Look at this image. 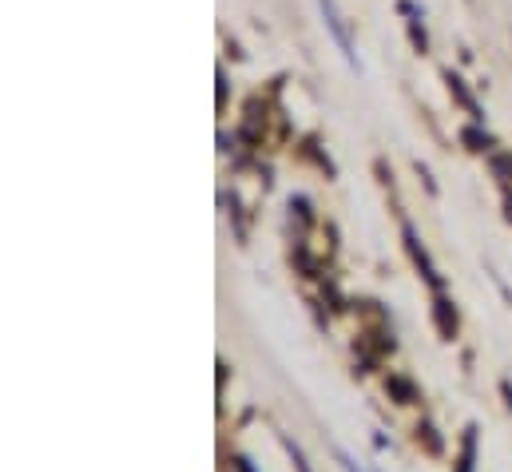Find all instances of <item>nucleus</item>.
Returning a JSON list of instances; mask_svg holds the SVG:
<instances>
[{"label": "nucleus", "instance_id": "7ed1b4c3", "mask_svg": "<svg viewBox=\"0 0 512 472\" xmlns=\"http://www.w3.org/2000/svg\"><path fill=\"white\" fill-rule=\"evenodd\" d=\"M282 445H286V453H290V461H294V469L298 472H314L310 465H306V457H302V449L290 441V437H282Z\"/></svg>", "mask_w": 512, "mask_h": 472}, {"label": "nucleus", "instance_id": "f257e3e1", "mask_svg": "<svg viewBox=\"0 0 512 472\" xmlns=\"http://www.w3.org/2000/svg\"><path fill=\"white\" fill-rule=\"evenodd\" d=\"M322 12H326V24H330V32H334V40H338V48L346 52V60L354 64V44H350V32L342 28V16H338V8H334V0H322Z\"/></svg>", "mask_w": 512, "mask_h": 472}, {"label": "nucleus", "instance_id": "f03ea898", "mask_svg": "<svg viewBox=\"0 0 512 472\" xmlns=\"http://www.w3.org/2000/svg\"><path fill=\"white\" fill-rule=\"evenodd\" d=\"M405 242H409V254H413V262H417V266H421V274H425V278H429V282H433V286H441V274H437V270H433V262H429V254H425V250H421V246H417V235H413V231H409V227H405Z\"/></svg>", "mask_w": 512, "mask_h": 472}, {"label": "nucleus", "instance_id": "20e7f679", "mask_svg": "<svg viewBox=\"0 0 512 472\" xmlns=\"http://www.w3.org/2000/svg\"><path fill=\"white\" fill-rule=\"evenodd\" d=\"M338 461H342V469H346V472H362V465H358L350 453H342V449H338Z\"/></svg>", "mask_w": 512, "mask_h": 472}]
</instances>
